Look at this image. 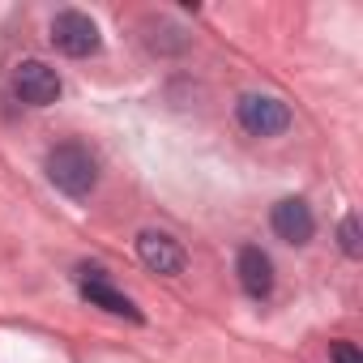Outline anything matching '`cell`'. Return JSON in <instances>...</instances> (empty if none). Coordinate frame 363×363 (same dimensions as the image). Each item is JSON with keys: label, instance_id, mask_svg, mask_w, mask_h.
Returning <instances> with one entry per match:
<instances>
[{"label": "cell", "instance_id": "cell-1", "mask_svg": "<svg viewBox=\"0 0 363 363\" xmlns=\"http://www.w3.org/2000/svg\"><path fill=\"white\" fill-rule=\"evenodd\" d=\"M43 171H48V179H52L65 197H77V201L90 197V189L99 184V162H94V154H90L86 145H77V141H65V145L48 150Z\"/></svg>", "mask_w": 363, "mask_h": 363}, {"label": "cell", "instance_id": "cell-2", "mask_svg": "<svg viewBox=\"0 0 363 363\" xmlns=\"http://www.w3.org/2000/svg\"><path fill=\"white\" fill-rule=\"evenodd\" d=\"M235 120L252 133V137H278L291 128V107L274 94H244L235 103Z\"/></svg>", "mask_w": 363, "mask_h": 363}, {"label": "cell", "instance_id": "cell-3", "mask_svg": "<svg viewBox=\"0 0 363 363\" xmlns=\"http://www.w3.org/2000/svg\"><path fill=\"white\" fill-rule=\"evenodd\" d=\"M52 43L65 52V56H94L99 52V26H94V18H86L82 9H65V13H56L52 18Z\"/></svg>", "mask_w": 363, "mask_h": 363}, {"label": "cell", "instance_id": "cell-4", "mask_svg": "<svg viewBox=\"0 0 363 363\" xmlns=\"http://www.w3.org/2000/svg\"><path fill=\"white\" fill-rule=\"evenodd\" d=\"M13 90H18V99L30 103V107H52V103L60 99V77H56V69L43 65V60H22V65L13 69Z\"/></svg>", "mask_w": 363, "mask_h": 363}, {"label": "cell", "instance_id": "cell-5", "mask_svg": "<svg viewBox=\"0 0 363 363\" xmlns=\"http://www.w3.org/2000/svg\"><path fill=\"white\" fill-rule=\"evenodd\" d=\"M137 257H141L145 269L167 274V278L184 269V248H179L167 231H141V235H137Z\"/></svg>", "mask_w": 363, "mask_h": 363}, {"label": "cell", "instance_id": "cell-6", "mask_svg": "<svg viewBox=\"0 0 363 363\" xmlns=\"http://www.w3.org/2000/svg\"><path fill=\"white\" fill-rule=\"evenodd\" d=\"M269 223H274V235L286 240V244H308L312 231H316V218H312L308 201H299V197H282V201L274 206Z\"/></svg>", "mask_w": 363, "mask_h": 363}, {"label": "cell", "instance_id": "cell-7", "mask_svg": "<svg viewBox=\"0 0 363 363\" xmlns=\"http://www.w3.org/2000/svg\"><path fill=\"white\" fill-rule=\"evenodd\" d=\"M235 274H240V286H244L252 299H265V295L274 291V261H269L257 244L240 248V257H235Z\"/></svg>", "mask_w": 363, "mask_h": 363}, {"label": "cell", "instance_id": "cell-8", "mask_svg": "<svg viewBox=\"0 0 363 363\" xmlns=\"http://www.w3.org/2000/svg\"><path fill=\"white\" fill-rule=\"evenodd\" d=\"M82 295L94 303V308H103V312H111V316H128V320H141V312L133 308V299L124 295V291H116L99 269H82Z\"/></svg>", "mask_w": 363, "mask_h": 363}, {"label": "cell", "instance_id": "cell-9", "mask_svg": "<svg viewBox=\"0 0 363 363\" xmlns=\"http://www.w3.org/2000/svg\"><path fill=\"white\" fill-rule=\"evenodd\" d=\"M337 240H342V252H346V257H363V240H359V218H354V214L342 218Z\"/></svg>", "mask_w": 363, "mask_h": 363}, {"label": "cell", "instance_id": "cell-10", "mask_svg": "<svg viewBox=\"0 0 363 363\" xmlns=\"http://www.w3.org/2000/svg\"><path fill=\"white\" fill-rule=\"evenodd\" d=\"M329 359H333V363H363V354H359L354 342H333V346H329Z\"/></svg>", "mask_w": 363, "mask_h": 363}]
</instances>
